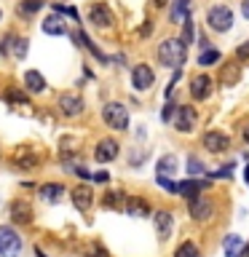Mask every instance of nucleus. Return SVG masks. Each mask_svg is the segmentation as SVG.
<instances>
[{
    "mask_svg": "<svg viewBox=\"0 0 249 257\" xmlns=\"http://www.w3.org/2000/svg\"><path fill=\"white\" fill-rule=\"evenodd\" d=\"M156 56H158V62L164 64V67L180 70L185 64V59H188V46H185L180 38H166L164 43H158Z\"/></svg>",
    "mask_w": 249,
    "mask_h": 257,
    "instance_id": "obj_1",
    "label": "nucleus"
},
{
    "mask_svg": "<svg viewBox=\"0 0 249 257\" xmlns=\"http://www.w3.org/2000/svg\"><path fill=\"white\" fill-rule=\"evenodd\" d=\"M102 120L112 132H126L129 128V107L120 102H107L102 107Z\"/></svg>",
    "mask_w": 249,
    "mask_h": 257,
    "instance_id": "obj_2",
    "label": "nucleus"
},
{
    "mask_svg": "<svg viewBox=\"0 0 249 257\" xmlns=\"http://www.w3.org/2000/svg\"><path fill=\"white\" fill-rule=\"evenodd\" d=\"M22 246V236L14 230V225H0V257H19Z\"/></svg>",
    "mask_w": 249,
    "mask_h": 257,
    "instance_id": "obj_3",
    "label": "nucleus"
},
{
    "mask_svg": "<svg viewBox=\"0 0 249 257\" xmlns=\"http://www.w3.org/2000/svg\"><path fill=\"white\" fill-rule=\"evenodd\" d=\"M206 24L214 32H228L233 27V11L228 6H212L206 11Z\"/></svg>",
    "mask_w": 249,
    "mask_h": 257,
    "instance_id": "obj_4",
    "label": "nucleus"
},
{
    "mask_svg": "<svg viewBox=\"0 0 249 257\" xmlns=\"http://www.w3.org/2000/svg\"><path fill=\"white\" fill-rule=\"evenodd\" d=\"M172 123H174L177 132L190 134L193 128H196V123H198V112H196V107H193V104H177Z\"/></svg>",
    "mask_w": 249,
    "mask_h": 257,
    "instance_id": "obj_5",
    "label": "nucleus"
},
{
    "mask_svg": "<svg viewBox=\"0 0 249 257\" xmlns=\"http://www.w3.org/2000/svg\"><path fill=\"white\" fill-rule=\"evenodd\" d=\"M11 164L16 169H22V172H32V169L40 164V156H38L35 148H30V145H19L11 156Z\"/></svg>",
    "mask_w": 249,
    "mask_h": 257,
    "instance_id": "obj_6",
    "label": "nucleus"
},
{
    "mask_svg": "<svg viewBox=\"0 0 249 257\" xmlns=\"http://www.w3.org/2000/svg\"><path fill=\"white\" fill-rule=\"evenodd\" d=\"M201 145L209 153H225V150H230V137L225 132H220V128H212V132H206L201 137Z\"/></svg>",
    "mask_w": 249,
    "mask_h": 257,
    "instance_id": "obj_7",
    "label": "nucleus"
},
{
    "mask_svg": "<svg viewBox=\"0 0 249 257\" xmlns=\"http://www.w3.org/2000/svg\"><path fill=\"white\" fill-rule=\"evenodd\" d=\"M118 153H120V145L112 140V137H104V140L96 142L94 158H96V164H110V161L118 158Z\"/></svg>",
    "mask_w": 249,
    "mask_h": 257,
    "instance_id": "obj_8",
    "label": "nucleus"
},
{
    "mask_svg": "<svg viewBox=\"0 0 249 257\" xmlns=\"http://www.w3.org/2000/svg\"><path fill=\"white\" fill-rule=\"evenodd\" d=\"M88 22H91L94 27L110 30L112 22H115V16H112V11H110L107 3H94L91 8H88Z\"/></svg>",
    "mask_w": 249,
    "mask_h": 257,
    "instance_id": "obj_9",
    "label": "nucleus"
},
{
    "mask_svg": "<svg viewBox=\"0 0 249 257\" xmlns=\"http://www.w3.org/2000/svg\"><path fill=\"white\" fill-rule=\"evenodd\" d=\"M153 83H156V72L150 64H137L132 70V86L137 91H148V88H153Z\"/></svg>",
    "mask_w": 249,
    "mask_h": 257,
    "instance_id": "obj_10",
    "label": "nucleus"
},
{
    "mask_svg": "<svg viewBox=\"0 0 249 257\" xmlns=\"http://www.w3.org/2000/svg\"><path fill=\"white\" fill-rule=\"evenodd\" d=\"M56 104H59V112L64 118H78L86 107V102L80 99L78 94H62L59 99H56Z\"/></svg>",
    "mask_w": 249,
    "mask_h": 257,
    "instance_id": "obj_11",
    "label": "nucleus"
},
{
    "mask_svg": "<svg viewBox=\"0 0 249 257\" xmlns=\"http://www.w3.org/2000/svg\"><path fill=\"white\" fill-rule=\"evenodd\" d=\"M8 214H11L14 225H30L32 222V206H30V201L14 198L11 204H8Z\"/></svg>",
    "mask_w": 249,
    "mask_h": 257,
    "instance_id": "obj_12",
    "label": "nucleus"
},
{
    "mask_svg": "<svg viewBox=\"0 0 249 257\" xmlns=\"http://www.w3.org/2000/svg\"><path fill=\"white\" fill-rule=\"evenodd\" d=\"M212 86H214L212 78H209L206 72H198V75L190 80V96L196 102H206L209 96H212Z\"/></svg>",
    "mask_w": 249,
    "mask_h": 257,
    "instance_id": "obj_13",
    "label": "nucleus"
},
{
    "mask_svg": "<svg viewBox=\"0 0 249 257\" xmlns=\"http://www.w3.org/2000/svg\"><path fill=\"white\" fill-rule=\"evenodd\" d=\"M70 198H72V206H75L78 212H88V209L94 206V193H91L88 185H78V188H72Z\"/></svg>",
    "mask_w": 249,
    "mask_h": 257,
    "instance_id": "obj_14",
    "label": "nucleus"
},
{
    "mask_svg": "<svg viewBox=\"0 0 249 257\" xmlns=\"http://www.w3.org/2000/svg\"><path fill=\"white\" fill-rule=\"evenodd\" d=\"M30 51V40L27 38H19V35H6V46H3V54L14 56V59H24Z\"/></svg>",
    "mask_w": 249,
    "mask_h": 257,
    "instance_id": "obj_15",
    "label": "nucleus"
},
{
    "mask_svg": "<svg viewBox=\"0 0 249 257\" xmlns=\"http://www.w3.org/2000/svg\"><path fill=\"white\" fill-rule=\"evenodd\" d=\"M190 217H193L196 222L212 220V217H214V204H212V201H206L204 196L196 198V201H190Z\"/></svg>",
    "mask_w": 249,
    "mask_h": 257,
    "instance_id": "obj_16",
    "label": "nucleus"
},
{
    "mask_svg": "<svg viewBox=\"0 0 249 257\" xmlns=\"http://www.w3.org/2000/svg\"><path fill=\"white\" fill-rule=\"evenodd\" d=\"M123 212L129 217H150V201L142 198V196H129Z\"/></svg>",
    "mask_w": 249,
    "mask_h": 257,
    "instance_id": "obj_17",
    "label": "nucleus"
},
{
    "mask_svg": "<svg viewBox=\"0 0 249 257\" xmlns=\"http://www.w3.org/2000/svg\"><path fill=\"white\" fill-rule=\"evenodd\" d=\"M153 222H156V233H158L161 238H169V236H172V230H174V217H172V212L161 209V212L153 214Z\"/></svg>",
    "mask_w": 249,
    "mask_h": 257,
    "instance_id": "obj_18",
    "label": "nucleus"
},
{
    "mask_svg": "<svg viewBox=\"0 0 249 257\" xmlns=\"http://www.w3.org/2000/svg\"><path fill=\"white\" fill-rule=\"evenodd\" d=\"M206 190V182L204 180H185V182H180V193L177 196H182V198H188V201H196V198H201V193Z\"/></svg>",
    "mask_w": 249,
    "mask_h": 257,
    "instance_id": "obj_19",
    "label": "nucleus"
},
{
    "mask_svg": "<svg viewBox=\"0 0 249 257\" xmlns=\"http://www.w3.org/2000/svg\"><path fill=\"white\" fill-rule=\"evenodd\" d=\"M40 27H43L46 35H67V22H64V16H62V14H51V16H46Z\"/></svg>",
    "mask_w": 249,
    "mask_h": 257,
    "instance_id": "obj_20",
    "label": "nucleus"
},
{
    "mask_svg": "<svg viewBox=\"0 0 249 257\" xmlns=\"http://www.w3.org/2000/svg\"><path fill=\"white\" fill-rule=\"evenodd\" d=\"M238 80H241V64H238V62L222 64V70H220V83L228 88V86H236Z\"/></svg>",
    "mask_w": 249,
    "mask_h": 257,
    "instance_id": "obj_21",
    "label": "nucleus"
},
{
    "mask_svg": "<svg viewBox=\"0 0 249 257\" xmlns=\"http://www.w3.org/2000/svg\"><path fill=\"white\" fill-rule=\"evenodd\" d=\"M24 88L27 94H43L46 91V78L38 70H27L24 72Z\"/></svg>",
    "mask_w": 249,
    "mask_h": 257,
    "instance_id": "obj_22",
    "label": "nucleus"
},
{
    "mask_svg": "<svg viewBox=\"0 0 249 257\" xmlns=\"http://www.w3.org/2000/svg\"><path fill=\"white\" fill-rule=\"evenodd\" d=\"M75 40H80V46H83V48H86V51H88V54H91V56H94V59H99L102 64H110V62H112V59H110V56H107V54H102V51H99V48H96V46H94V40H91V38H88V35H86V32H83V30H78V32H75Z\"/></svg>",
    "mask_w": 249,
    "mask_h": 257,
    "instance_id": "obj_23",
    "label": "nucleus"
},
{
    "mask_svg": "<svg viewBox=\"0 0 249 257\" xmlns=\"http://www.w3.org/2000/svg\"><path fill=\"white\" fill-rule=\"evenodd\" d=\"M64 190L67 188H64L62 182H46V185H40V198H43L46 204H59Z\"/></svg>",
    "mask_w": 249,
    "mask_h": 257,
    "instance_id": "obj_24",
    "label": "nucleus"
},
{
    "mask_svg": "<svg viewBox=\"0 0 249 257\" xmlns=\"http://www.w3.org/2000/svg\"><path fill=\"white\" fill-rule=\"evenodd\" d=\"M222 252H225V257H241V254H244V241H241L238 233H230V236H225V241H222Z\"/></svg>",
    "mask_w": 249,
    "mask_h": 257,
    "instance_id": "obj_25",
    "label": "nucleus"
},
{
    "mask_svg": "<svg viewBox=\"0 0 249 257\" xmlns=\"http://www.w3.org/2000/svg\"><path fill=\"white\" fill-rule=\"evenodd\" d=\"M188 11H190V0H174L172 11H169V19H172V24H182L190 16Z\"/></svg>",
    "mask_w": 249,
    "mask_h": 257,
    "instance_id": "obj_26",
    "label": "nucleus"
},
{
    "mask_svg": "<svg viewBox=\"0 0 249 257\" xmlns=\"http://www.w3.org/2000/svg\"><path fill=\"white\" fill-rule=\"evenodd\" d=\"M46 6V0H19V6H16V14L22 16V19H32L40 8Z\"/></svg>",
    "mask_w": 249,
    "mask_h": 257,
    "instance_id": "obj_27",
    "label": "nucleus"
},
{
    "mask_svg": "<svg viewBox=\"0 0 249 257\" xmlns=\"http://www.w3.org/2000/svg\"><path fill=\"white\" fill-rule=\"evenodd\" d=\"M126 193H120V190H107L104 193V198H102V206H107V209H115V212H120V209H126Z\"/></svg>",
    "mask_w": 249,
    "mask_h": 257,
    "instance_id": "obj_28",
    "label": "nucleus"
},
{
    "mask_svg": "<svg viewBox=\"0 0 249 257\" xmlns=\"http://www.w3.org/2000/svg\"><path fill=\"white\" fill-rule=\"evenodd\" d=\"M158 174H164V177H172L177 169H180V158L174 156V153H166L164 158H158Z\"/></svg>",
    "mask_w": 249,
    "mask_h": 257,
    "instance_id": "obj_29",
    "label": "nucleus"
},
{
    "mask_svg": "<svg viewBox=\"0 0 249 257\" xmlns=\"http://www.w3.org/2000/svg\"><path fill=\"white\" fill-rule=\"evenodd\" d=\"M220 59H222V54L217 51V48H212V46H209V48H201V54H198V64H201V67H209V64H217Z\"/></svg>",
    "mask_w": 249,
    "mask_h": 257,
    "instance_id": "obj_30",
    "label": "nucleus"
},
{
    "mask_svg": "<svg viewBox=\"0 0 249 257\" xmlns=\"http://www.w3.org/2000/svg\"><path fill=\"white\" fill-rule=\"evenodd\" d=\"M6 102H11V104H24L27 107L30 104V94H24L22 88H6Z\"/></svg>",
    "mask_w": 249,
    "mask_h": 257,
    "instance_id": "obj_31",
    "label": "nucleus"
},
{
    "mask_svg": "<svg viewBox=\"0 0 249 257\" xmlns=\"http://www.w3.org/2000/svg\"><path fill=\"white\" fill-rule=\"evenodd\" d=\"M174 257H201V254H198V246H196V241H182V244L177 246Z\"/></svg>",
    "mask_w": 249,
    "mask_h": 257,
    "instance_id": "obj_32",
    "label": "nucleus"
},
{
    "mask_svg": "<svg viewBox=\"0 0 249 257\" xmlns=\"http://www.w3.org/2000/svg\"><path fill=\"white\" fill-rule=\"evenodd\" d=\"M193 35H196V24H193V19L188 16V19L182 22V32H180V40L185 46H190L193 43Z\"/></svg>",
    "mask_w": 249,
    "mask_h": 257,
    "instance_id": "obj_33",
    "label": "nucleus"
},
{
    "mask_svg": "<svg viewBox=\"0 0 249 257\" xmlns=\"http://www.w3.org/2000/svg\"><path fill=\"white\" fill-rule=\"evenodd\" d=\"M156 182H158V188H164L166 193H172V196H177V193H180V185L172 182V180H169V177H164V174H158Z\"/></svg>",
    "mask_w": 249,
    "mask_h": 257,
    "instance_id": "obj_34",
    "label": "nucleus"
},
{
    "mask_svg": "<svg viewBox=\"0 0 249 257\" xmlns=\"http://www.w3.org/2000/svg\"><path fill=\"white\" fill-rule=\"evenodd\" d=\"M86 257H110V252H107V249H104L102 244L91 241V244L86 246Z\"/></svg>",
    "mask_w": 249,
    "mask_h": 257,
    "instance_id": "obj_35",
    "label": "nucleus"
},
{
    "mask_svg": "<svg viewBox=\"0 0 249 257\" xmlns=\"http://www.w3.org/2000/svg\"><path fill=\"white\" fill-rule=\"evenodd\" d=\"M206 177H212V180H230L233 177V166H220L217 172H206Z\"/></svg>",
    "mask_w": 249,
    "mask_h": 257,
    "instance_id": "obj_36",
    "label": "nucleus"
},
{
    "mask_svg": "<svg viewBox=\"0 0 249 257\" xmlns=\"http://www.w3.org/2000/svg\"><path fill=\"white\" fill-rule=\"evenodd\" d=\"M188 172L193 174V177H198V174H206V169H204V164H201L198 158H188Z\"/></svg>",
    "mask_w": 249,
    "mask_h": 257,
    "instance_id": "obj_37",
    "label": "nucleus"
},
{
    "mask_svg": "<svg viewBox=\"0 0 249 257\" xmlns=\"http://www.w3.org/2000/svg\"><path fill=\"white\" fill-rule=\"evenodd\" d=\"M174 110H177V104H172V102H166L164 107H161V112H158V118L164 120V123H169V120L174 118Z\"/></svg>",
    "mask_w": 249,
    "mask_h": 257,
    "instance_id": "obj_38",
    "label": "nucleus"
},
{
    "mask_svg": "<svg viewBox=\"0 0 249 257\" xmlns=\"http://www.w3.org/2000/svg\"><path fill=\"white\" fill-rule=\"evenodd\" d=\"M236 59L238 62H249V40H244V43L236 48Z\"/></svg>",
    "mask_w": 249,
    "mask_h": 257,
    "instance_id": "obj_39",
    "label": "nucleus"
},
{
    "mask_svg": "<svg viewBox=\"0 0 249 257\" xmlns=\"http://www.w3.org/2000/svg\"><path fill=\"white\" fill-rule=\"evenodd\" d=\"M150 32H153V22L148 19V22H145V27H140V35H142V38H148Z\"/></svg>",
    "mask_w": 249,
    "mask_h": 257,
    "instance_id": "obj_40",
    "label": "nucleus"
},
{
    "mask_svg": "<svg viewBox=\"0 0 249 257\" xmlns=\"http://www.w3.org/2000/svg\"><path fill=\"white\" fill-rule=\"evenodd\" d=\"M91 180H94V182H107V180H110V174H107V172H96Z\"/></svg>",
    "mask_w": 249,
    "mask_h": 257,
    "instance_id": "obj_41",
    "label": "nucleus"
},
{
    "mask_svg": "<svg viewBox=\"0 0 249 257\" xmlns=\"http://www.w3.org/2000/svg\"><path fill=\"white\" fill-rule=\"evenodd\" d=\"M241 14H244V19H249V0H241Z\"/></svg>",
    "mask_w": 249,
    "mask_h": 257,
    "instance_id": "obj_42",
    "label": "nucleus"
},
{
    "mask_svg": "<svg viewBox=\"0 0 249 257\" xmlns=\"http://www.w3.org/2000/svg\"><path fill=\"white\" fill-rule=\"evenodd\" d=\"M241 140L249 145V123H244V128H241Z\"/></svg>",
    "mask_w": 249,
    "mask_h": 257,
    "instance_id": "obj_43",
    "label": "nucleus"
},
{
    "mask_svg": "<svg viewBox=\"0 0 249 257\" xmlns=\"http://www.w3.org/2000/svg\"><path fill=\"white\" fill-rule=\"evenodd\" d=\"M169 3V0H153V6H156V8H164Z\"/></svg>",
    "mask_w": 249,
    "mask_h": 257,
    "instance_id": "obj_44",
    "label": "nucleus"
},
{
    "mask_svg": "<svg viewBox=\"0 0 249 257\" xmlns=\"http://www.w3.org/2000/svg\"><path fill=\"white\" fill-rule=\"evenodd\" d=\"M244 182H249V164H246V169H244Z\"/></svg>",
    "mask_w": 249,
    "mask_h": 257,
    "instance_id": "obj_45",
    "label": "nucleus"
},
{
    "mask_svg": "<svg viewBox=\"0 0 249 257\" xmlns=\"http://www.w3.org/2000/svg\"><path fill=\"white\" fill-rule=\"evenodd\" d=\"M241 257H249V244L244 246V254H241Z\"/></svg>",
    "mask_w": 249,
    "mask_h": 257,
    "instance_id": "obj_46",
    "label": "nucleus"
},
{
    "mask_svg": "<svg viewBox=\"0 0 249 257\" xmlns=\"http://www.w3.org/2000/svg\"><path fill=\"white\" fill-rule=\"evenodd\" d=\"M0 19H3V8H0Z\"/></svg>",
    "mask_w": 249,
    "mask_h": 257,
    "instance_id": "obj_47",
    "label": "nucleus"
}]
</instances>
